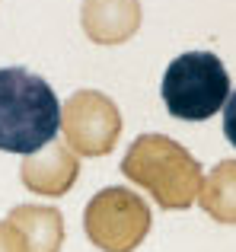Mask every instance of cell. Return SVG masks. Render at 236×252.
I'll list each match as a JSON object with an SVG mask.
<instances>
[{"instance_id":"obj_8","label":"cell","mask_w":236,"mask_h":252,"mask_svg":"<svg viewBox=\"0 0 236 252\" xmlns=\"http://www.w3.org/2000/svg\"><path fill=\"white\" fill-rule=\"evenodd\" d=\"M6 220L26 236L29 252H58L61 246V214L55 208H32V204H16Z\"/></svg>"},{"instance_id":"obj_9","label":"cell","mask_w":236,"mask_h":252,"mask_svg":"<svg viewBox=\"0 0 236 252\" xmlns=\"http://www.w3.org/2000/svg\"><path fill=\"white\" fill-rule=\"evenodd\" d=\"M205 208L217 217L236 220V163H224V166L214 169L205 195Z\"/></svg>"},{"instance_id":"obj_6","label":"cell","mask_w":236,"mask_h":252,"mask_svg":"<svg viewBox=\"0 0 236 252\" xmlns=\"http://www.w3.org/2000/svg\"><path fill=\"white\" fill-rule=\"evenodd\" d=\"M83 32L99 45H115L134 35L141 23L137 0H83Z\"/></svg>"},{"instance_id":"obj_10","label":"cell","mask_w":236,"mask_h":252,"mask_svg":"<svg viewBox=\"0 0 236 252\" xmlns=\"http://www.w3.org/2000/svg\"><path fill=\"white\" fill-rule=\"evenodd\" d=\"M0 252H29L26 236L19 233L10 220H0Z\"/></svg>"},{"instance_id":"obj_3","label":"cell","mask_w":236,"mask_h":252,"mask_svg":"<svg viewBox=\"0 0 236 252\" xmlns=\"http://www.w3.org/2000/svg\"><path fill=\"white\" fill-rule=\"evenodd\" d=\"M121 172L137 185H147L163 208H188L201 179L198 163L179 144L160 134L137 137L121 163Z\"/></svg>"},{"instance_id":"obj_5","label":"cell","mask_w":236,"mask_h":252,"mask_svg":"<svg viewBox=\"0 0 236 252\" xmlns=\"http://www.w3.org/2000/svg\"><path fill=\"white\" fill-rule=\"evenodd\" d=\"M61 128L67 134V144L77 154L102 157L112 150L118 131H121V115L102 93L80 90L64 102Z\"/></svg>"},{"instance_id":"obj_1","label":"cell","mask_w":236,"mask_h":252,"mask_svg":"<svg viewBox=\"0 0 236 252\" xmlns=\"http://www.w3.org/2000/svg\"><path fill=\"white\" fill-rule=\"evenodd\" d=\"M61 131V102L26 67H0V150L32 157Z\"/></svg>"},{"instance_id":"obj_2","label":"cell","mask_w":236,"mask_h":252,"mask_svg":"<svg viewBox=\"0 0 236 252\" xmlns=\"http://www.w3.org/2000/svg\"><path fill=\"white\" fill-rule=\"evenodd\" d=\"M160 96L166 112L182 122H207L230 96V74L211 51H185L163 74Z\"/></svg>"},{"instance_id":"obj_7","label":"cell","mask_w":236,"mask_h":252,"mask_svg":"<svg viewBox=\"0 0 236 252\" xmlns=\"http://www.w3.org/2000/svg\"><path fill=\"white\" fill-rule=\"evenodd\" d=\"M77 157L70 154L64 144H55L51 141V150L48 154H32L23 160V176L26 189L38 191V195H64L70 185L77 182Z\"/></svg>"},{"instance_id":"obj_11","label":"cell","mask_w":236,"mask_h":252,"mask_svg":"<svg viewBox=\"0 0 236 252\" xmlns=\"http://www.w3.org/2000/svg\"><path fill=\"white\" fill-rule=\"evenodd\" d=\"M224 134H227V141L236 147V90L227 96V102H224Z\"/></svg>"},{"instance_id":"obj_4","label":"cell","mask_w":236,"mask_h":252,"mask_svg":"<svg viewBox=\"0 0 236 252\" xmlns=\"http://www.w3.org/2000/svg\"><path fill=\"white\" fill-rule=\"evenodd\" d=\"M150 227V214L144 201L128 189H106L87 208V233L106 252H128L144 230Z\"/></svg>"}]
</instances>
